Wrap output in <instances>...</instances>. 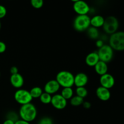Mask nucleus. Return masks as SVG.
<instances>
[{
	"label": "nucleus",
	"instance_id": "1",
	"mask_svg": "<svg viewBox=\"0 0 124 124\" xmlns=\"http://www.w3.org/2000/svg\"><path fill=\"white\" fill-rule=\"evenodd\" d=\"M37 113L36 107L31 103H29L21 105L19 111V116L21 119L30 123L36 119Z\"/></svg>",
	"mask_w": 124,
	"mask_h": 124
},
{
	"label": "nucleus",
	"instance_id": "32",
	"mask_svg": "<svg viewBox=\"0 0 124 124\" xmlns=\"http://www.w3.org/2000/svg\"><path fill=\"white\" fill-rule=\"evenodd\" d=\"M15 124H30L29 122H27V121H24V120H22V119H19L17 121H16L15 122Z\"/></svg>",
	"mask_w": 124,
	"mask_h": 124
},
{
	"label": "nucleus",
	"instance_id": "9",
	"mask_svg": "<svg viewBox=\"0 0 124 124\" xmlns=\"http://www.w3.org/2000/svg\"><path fill=\"white\" fill-rule=\"evenodd\" d=\"M50 104L54 108L63 110L67 107V101L64 99L61 94H55L52 96Z\"/></svg>",
	"mask_w": 124,
	"mask_h": 124
},
{
	"label": "nucleus",
	"instance_id": "7",
	"mask_svg": "<svg viewBox=\"0 0 124 124\" xmlns=\"http://www.w3.org/2000/svg\"><path fill=\"white\" fill-rule=\"evenodd\" d=\"M97 53L99 60L107 64L111 61L113 58L114 50L109 45L104 44L101 48H99Z\"/></svg>",
	"mask_w": 124,
	"mask_h": 124
},
{
	"label": "nucleus",
	"instance_id": "22",
	"mask_svg": "<svg viewBox=\"0 0 124 124\" xmlns=\"http://www.w3.org/2000/svg\"><path fill=\"white\" fill-rule=\"evenodd\" d=\"M52 95L48 94V93H46V92H43L41 96H40L39 99L40 101L44 104H49L51 103V101H52Z\"/></svg>",
	"mask_w": 124,
	"mask_h": 124
},
{
	"label": "nucleus",
	"instance_id": "24",
	"mask_svg": "<svg viewBox=\"0 0 124 124\" xmlns=\"http://www.w3.org/2000/svg\"><path fill=\"white\" fill-rule=\"evenodd\" d=\"M31 6L35 8H40L43 6L44 1L42 0H31Z\"/></svg>",
	"mask_w": 124,
	"mask_h": 124
},
{
	"label": "nucleus",
	"instance_id": "15",
	"mask_svg": "<svg viewBox=\"0 0 124 124\" xmlns=\"http://www.w3.org/2000/svg\"><path fill=\"white\" fill-rule=\"evenodd\" d=\"M99 61L98 53L96 52L88 53L85 58L86 64L90 67H94Z\"/></svg>",
	"mask_w": 124,
	"mask_h": 124
},
{
	"label": "nucleus",
	"instance_id": "35",
	"mask_svg": "<svg viewBox=\"0 0 124 124\" xmlns=\"http://www.w3.org/2000/svg\"><path fill=\"white\" fill-rule=\"evenodd\" d=\"M0 77H1V73H0Z\"/></svg>",
	"mask_w": 124,
	"mask_h": 124
},
{
	"label": "nucleus",
	"instance_id": "27",
	"mask_svg": "<svg viewBox=\"0 0 124 124\" xmlns=\"http://www.w3.org/2000/svg\"><path fill=\"white\" fill-rule=\"evenodd\" d=\"M7 14V9L2 5H0V19H2L6 16Z\"/></svg>",
	"mask_w": 124,
	"mask_h": 124
},
{
	"label": "nucleus",
	"instance_id": "6",
	"mask_svg": "<svg viewBox=\"0 0 124 124\" xmlns=\"http://www.w3.org/2000/svg\"><path fill=\"white\" fill-rule=\"evenodd\" d=\"M15 100L17 103L21 105L31 103L33 98L30 95V92L25 89H18L14 94Z\"/></svg>",
	"mask_w": 124,
	"mask_h": 124
},
{
	"label": "nucleus",
	"instance_id": "18",
	"mask_svg": "<svg viewBox=\"0 0 124 124\" xmlns=\"http://www.w3.org/2000/svg\"><path fill=\"white\" fill-rule=\"evenodd\" d=\"M73 90L72 89L71 87L63 88V89L61 91V93L62 96L64 99H66L67 101L69 100V99H71V98L73 96Z\"/></svg>",
	"mask_w": 124,
	"mask_h": 124
},
{
	"label": "nucleus",
	"instance_id": "20",
	"mask_svg": "<svg viewBox=\"0 0 124 124\" xmlns=\"http://www.w3.org/2000/svg\"><path fill=\"white\" fill-rule=\"evenodd\" d=\"M30 95L33 99H38L39 98L41 94L43 93V90L39 87H35L31 88L30 91Z\"/></svg>",
	"mask_w": 124,
	"mask_h": 124
},
{
	"label": "nucleus",
	"instance_id": "33",
	"mask_svg": "<svg viewBox=\"0 0 124 124\" xmlns=\"http://www.w3.org/2000/svg\"><path fill=\"white\" fill-rule=\"evenodd\" d=\"M15 124V122H13V121H12V120L6 119L4 121L3 124Z\"/></svg>",
	"mask_w": 124,
	"mask_h": 124
},
{
	"label": "nucleus",
	"instance_id": "12",
	"mask_svg": "<svg viewBox=\"0 0 124 124\" xmlns=\"http://www.w3.org/2000/svg\"><path fill=\"white\" fill-rule=\"evenodd\" d=\"M88 76L83 72L79 73L74 78V85L76 87H85L88 83Z\"/></svg>",
	"mask_w": 124,
	"mask_h": 124
},
{
	"label": "nucleus",
	"instance_id": "17",
	"mask_svg": "<svg viewBox=\"0 0 124 124\" xmlns=\"http://www.w3.org/2000/svg\"><path fill=\"white\" fill-rule=\"evenodd\" d=\"M94 67L96 73L98 74L99 75H100V76H102V75L107 73L108 65L107 64L104 62L99 61L96 64V65Z\"/></svg>",
	"mask_w": 124,
	"mask_h": 124
},
{
	"label": "nucleus",
	"instance_id": "28",
	"mask_svg": "<svg viewBox=\"0 0 124 124\" xmlns=\"http://www.w3.org/2000/svg\"><path fill=\"white\" fill-rule=\"evenodd\" d=\"M6 45L2 41H0V53H2L6 50Z\"/></svg>",
	"mask_w": 124,
	"mask_h": 124
},
{
	"label": "nucleus",
	"instance_id": "14",
	"mask_svg": "<svg viewBox=\"0 0 124 124\" xmlns=\"http://www.w3.org/2000/svg\"><path fill=\"white\" fill-rule=\"evenodd\" d=\"M96 94L97 97L102 101H108L111 97V93L110 92V90L101 87V86L97 88L96 91Z\"/></svg>",
	"mask_w": 124,
	"mask_h": 124
},
{
	"label": "nucleus",
	"instance_id": "19",
	"mask_svg": "<svg viewBox=\"0 0 124 124\" xmlns=\"http://www.w3.org/2000/svg\"><path fill=\"white\" fill-rule=\"evenodd\" d=\"M87 35L90 38L92 39H97L99 38V32L98 29L93 27H90L87 30Z\"/></svg>",
	"mask_w": 124,
	"mask_h": 124
},
{
	"label": "nucleus",
	"instance_id": "8",
	"mask_svg": "<svg viewBox=\"0 0 124 124\" xmlns=\"http://www.w3.org/2000/svg\"><path fill=\"white\" fill-rule=\"evenodd\" d=\"M73 2V10L78 15H87L90 10L89 5L85 1L75 0Z\"/></svg>",
	"mask_w": 124,
	"mask_h": 124
},
{
	"label": "nucleus",
	"instance_id": "21",
	"mask_svg": "<svg viewBox=\"0 0 124 124\" xmlns=\"http://www.w3.org/2000/svg\"><path fill=\"white\" fill-rule=\"evenodd\" d=\"M84 102L83 98L79 97L78 96H74L70 99V104L71 105L74 107H78L82 105L83 102Z\"/></svg>",
	"mask_w": 124,
	"mask_h": 124
},
{
	"label": "nucleus",
	"instance_id": "25",
	"mask_svg": "<svg viewBox=\"0 0 124 124\" xmlns=\"http://www.w3.org/2000/svg\"><path fill=\"white\" fill-rule=\"evenodd\" d=\"M18 115H17L16 113L13 112V111H11V112H9L7 115V119H10L13 121V122H15L16 121H17L18 120H19V117H18Z\"/></svg>",
	"mask_w": 124,
	"mask_h": 124
},
{
	"label": "nucleus",
	"instance_id": "10",
	"mask_svg": "<svg viewBox=\"0 0 124 124\" xmlns=\"http://www.w3.org/2000/svg\"><path fill=\"white\" fill-rule=\"evenodd\" d=\"M100 84L101 87L110 90L115 85V79L111 74L107 73L102 76H101Z\"/></svg>",
	"mask_w": 124,
	"mask_h": 124
},
{
	"label": "nucleus",
	"instance_id": "29",
	"mask_svg": "<svg viewBox=\"0 0 124 124\" xmlns=\"http://www.w3.org/2000/svg\"><path fill=\"white\" fill-rule=\"evenodd\" d=\"M104 45V41L102 39H97L96 41V47H98L99 48H101Z\"/></svg>",
	"mask_w": 124,
	"mask_h": 124
},
{
	"label": "nucleus",
	"instance_id": "26",
	"mask_svg": "<svg viewBox=\"0 0 124 124\" xmlns=\"http://www.w3.org/2000/svg\"><path fill=\"white\" fill-rule=\"evenodd\" d=\"M53 121L52 119L48 117H44L39 121L38 124H52Z\"/></svg>",
	"mask_w": 124,
	"mask_h": 124
},
{
	"label": "nucleus",
	"instance_id": "3",
	"mask_svg": "<svg viewBox=\"0 0 124 124\" xmlns=\"http://www.w3.org/2000/svg\"><path fill=\"white\" fill-rule=\"evenodd\" d=\"M109 46L113 50L124 51V31H116L110 35Z\"/></svg>",
	"mask_w": 124,
	"mask_h": 124
},
{
	"label": "nucleus",
	"instance_id": "13",
	"mask_svg": "<svg viewBox=\"0 0 124 124\" xmlns=\"http://www.w3.org/2000/svg\"><path fill=\"white\" fill-rule=\"evenodd\" d=\"M10 82L13 87L20 89L24 85V78L19 73L15 75H11L10 78Z\"/></svg>",
	"mask_w": 124,
	"mask_h": 124
},
{
	"label": "nucleus",
	"instance_id": "23",
	"mask_svg": "<svg viewBox=\"0 0 124 124\" xmlns=\"http://www.w3.org/2000/svg\"><path fill=\"white\" fill-rule=\"evenodd\" d=\"M76 96L84 99L88 94V91L85 87H77L76 89Z\"/></svg>",
	"mask_w": 124,
	"mask_h": 124
},
{
	"label": "nucleus",
	"instance_id": "5",
	"mask_svg": "<svg viewBox=\"0 0 124 124\" xmlns=\"http://www.w3.org/2000/svg\"><path fill=\"white\" fill-rule=\"evenodd\" d=\"M119 25L118 19L113 16H110L105 19L102 27L107 34L111 35L117 31Z\"/></svg>",
	"mask_w": 124,
	"mask_h": 124
},
{
	"label": "nucleus",
	"instance_id": "11",
	"mask_svg": "<svg viewBox=\"0 0 124 124\" xmlns=\"http://www.w3.org/2000/svg\"><path fill=\"white\" fill-rule=\"evenodd\" d=\"M60 87L61 86L59 85L56 80L52 79L48 81L45 84L44 90V92L52 95V94H55L59 91Z\"/></svg>",
	"mask_w": 124,
	"mask_h": 124
},
{
	"label": "nucleus",
	"instance_id": "4",
	"mask_svg": "<svg viewBox=\"0 0 124 124\" xmlns=\"http://www.w3.org/2000/svg\"><path fill=\"white\" fill-rule=\"evenodd\" d=\"M91 18L87 15H78L73 21V27L76 31H84L90 27Z\"/></svg>",
	"mask_w": 124,
	"mask_h": 124
},
{
	"label": "nucleus",
	"instance_id": "30",
	"mask_svg": "<svg viewBox=\"0 0 124 124\" xmlns=\"http://www.w3.org/2000/svg\"><path fill=\"white\" fill-rule=\"evenodd\" d=\"M10 71L11 75H15V74L18 73V69L15 66H13L10 68Z\"/></svg>",
	"mask_w": 124,
	"mask_h": 124
},
{
	"label": "nucleus",
	"instance_id": "36",
	"mask_svg": "<svg viewBox=\"0 0 124 124\" xmlns=\"http://www.w3.org/2000/svg\"></svg>",
	"mask_w": 124,
	"mask_h": 124
},
{
	"label": "nucleus",
	"instance_id": "16",
	"mask_svg": "<svg viewBox=\"0 0 124 124\" xmlns=\"http://www.w3.org/2000/svg\"><path fill=\"white\" fill-rule=\"evenodd\" d=\"M105 21V18L101 15H94L90 19V25L93 27H95L96 29L99 27H101L103 26Z\"/></svg>",
	"mask_w": 124,
	"mask_h": 124
},
{
	"label": "nucleus",
	"instance_id": "31",
	"mask_svg": "<svg viewBox=\"0 0 124 124\" xmlns=\"http://www.w3.org/2000/svg\"><path fill=\"white\" fill-rule=\"evenodd\" d=\"M82 105H83L84 107L86 109H88L91 107V104L88 101H85V102H84L83 104H82Z\"/></svg>",
	"mask_w": 124,
	"mask_h": 124
},
{
	"label": "nucleus",
	"instance_id": "2",
	"mask_svg": "<svg viewBox=\"0 0 124 124\" xmlns=\"http://www.w3.org/2000/svg\"><path fill=\"white\" fill-rule=\"evenodd\" d=\"M74 78L75 76L71 72L63 70L57 74L56 80L59 85L63 88L72 87L74 85Z\"/></svg>",
	"mask_w": 124,
	"mask_h": 124
},
{
	"label": "nucleus",
	"instance_id": "34",
	"mask_svg": "<svg viewBox=\"0 0 124 124\" xmlns=\"http://www.w3.org/2000/svg\"><path fill=\"white\" fill-rule=\"evenodd\" d=\"M1 21H0V29H1Z\"/></svg>",
	"mask_w": 124,
	"mask_h": 124
}]
</instances>
